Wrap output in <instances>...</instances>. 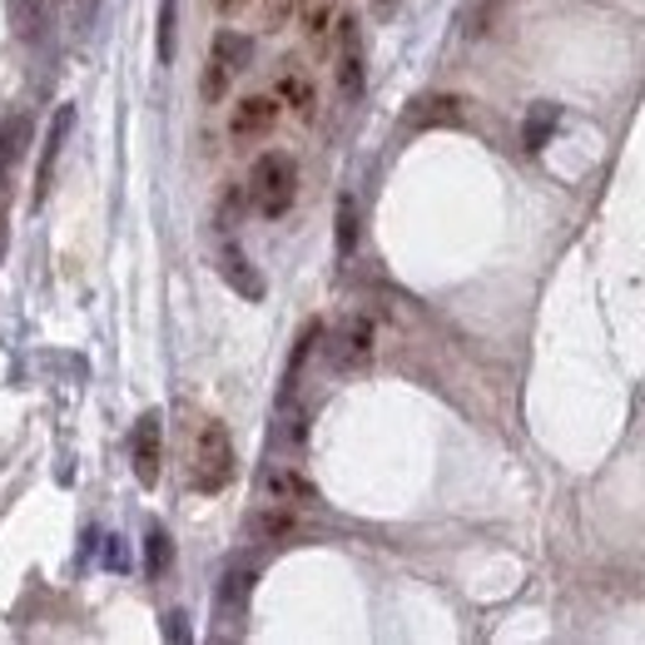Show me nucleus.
Returning a JSON list of instances; mask_svg holds the SVG:
<instances>
[{
  "label": "nucleus",
  "instance_id": "obj_16",
  "mask_svg": "<svg viewBox=\"0 0 645 645\" xmlns=\"http://www.w3.org/2000/svg\"><path fill=\"white\" fill-rule=\"evenodd\" d=\"M228 85H234V75H228V69L218 65L214 55H208V65H204V79H198V99H204V105H218V99L228 95Z\"/></svg>",
  "mask_w": 645,
  "mask_h": 645
},
{
  "label": "nucleus",
  "instance_id": "obj_7",
  "mask_svg": "<svg viewBox=\"0 0 645 645\" xmlns=\"http://www.w3.org/2000/svg\"><path fill=\"white\" fill-rule=\"evenodd\" d=\"M273 95H278V105H283L288 115H298V119L318 115V85H313V75L303 69V60L298 55H283L273 65Z\"/></svg>",
  "mask_w": 645,
  "mask_h": 645
},
{
  "label": "nucleus",
  "instance_id": "obj_19",
  "mask_svg": "<svg viewBox=\"0 0 645 645\" xmlns=\"http://www.w3.org/2000/svg\"><path fill=\"white\" fill-rule=\"evenodd\" d=\"M159 60H174V0H164L159 6Z\"/></svg>",
  "mask_w": 645,
  "mask_h": 645
},
{
  "label": "nucleus",
  "instance_id": "obj_14",
  "mask_svg": "<svg viewBox=\"0 0 645 645\" xmlns=\"http://www.w3.org/2000/svg\"><path fill=\"white\" fill-rule=\"evenodd\" d=\"M333 244H337V258H347L357 248V204L353 194L337 198V224H333Z\"/></svg>",
  "mask_w": 645,
  "mask_h": 645
},
{
  "label": "nucleus",
  "instance_id": "obj_2",
  "mask_svg": "<svg viewBox=\"0 0 645 645\" xmlns=\"http://www.w3.org/2000/svg\"><path fill=\"white\" fill-rule=\"evenodd\" d=\"M248 208H258L264 218H283L298 198V159L288 149H268L254 159V174H248Z\"/></svg>",
  "mask_w": 645,
  "mask_h": 645
},
{
  "label": "nucleus",
  "instance_id": "obj_12",
  "mask_svg": "<svg viewBox=\"0 0 645 645\" xmlns=\"http://www.w3.org/2000/svg\"><path fill=\"white\" fill-rule=\"evenodd\" d=\"M298 25H303L308 45L323 50L327 40H333V20H337V0H298Z\"/></svg>",
  "mask_w": 645,
  "mask_h": 645
},
{
  "label": "nucleus",
  "instance_id": "obj_3",
  "mask_svg": "<svg viewBox=\"0 0 645 645\" xmlns=\"http://www.w3.org/2000/svg\"><path fill=\"white\" fill-rule=\"evenodd\" d=\"M283 119V105H278L273 89H254V95H238L234 109H228V139L234 144H258L268 139Z\"/></svg>",
  "mask_w": 645,
  "mask_h": 645
},
{
  "label": "nucleus",
  "instance_id": "obj_21",
  "mask_svg": "<svg viewBox=\"0 0 645 645\" xmlns=\"http://www.w3.org/2000/svg\"><path fill=\"white\" fill-rule=\"evenodd\" d=\"M367 6H373V15H377V20H393L397 10H402V0H367Z\"/></svg>",
  "mask_w": 645,
  "mask_h": 645
},
{
  "label": "nucleus",
  "instance_id": "obj_11",
  "mask_svg": "<svg viewBox=\"0 0 645 645\" xmlns=\"http://www.w3.org/2000/svg\"><path fill=\"white\" fill-rule=\"evenodd\" d=\"M248 531H254L258 541H288V536H298V531H303V526H298V512H293V506L268 502L264 512H254V516H248Z\"/></svg>",
  "mask_w": 645,
  "mask_h": 645
},
{
  "label": "nucleus",
  "instance_id": "obj_17",
  "mask_svg": "<svg viewBox=\"0 0 645 645\" xmlns=\"http://www.w3.org/2000/svg\"><path fill=\"white\" fill-rule=\"evenodd\" d=\"M244 208H248V189L244 184H228L224 198H218V228H234Z\"/></svg>",
  "mask_w": 645,
  "mask_h": 645
},
{
  "label": "nucleus",
  "instance_id": "obj_4",
  "mask_svg": "<svg viewBox=\"0 0 645 645\" xmlns=\"http://www.w3.org/2000/svg\"><path fill=\"white\" fill-rule=\"evenodd\" d=\"M333 40H337V65H333L337 99L357 105V99H363V85H367L363 35H357V20H353V15H337V20H333Z\"/></svg>",
  "mask_w": 645,
  "mask_h": 645
},
{
  "label": "nucleus",
  "instance_id": "obj_5",
  "mask_svg": "<svg viewBox=\"0 0 645 645\" xmlns=\"http://www.w3.org/2000/svg\"><path fill=\"white\" fill-rule=\"evenodd\" d=\"M129 466H135L139 486H154L159 472H164V412L159 407L139 412L135 437H129Z\"/></svg>",
  "mask_w": 645,
  "mask_h": 645
},
{
  "label": "nucleus",
  "instance_id": "obj_8",
  "mask_svg": "<svg viewBox=\"0 0 645 645\" xmlns=\"http://www.w3.org/2000/svg\"><path fill=\"white\" fill-rule=\"evenodd\" d=\"M264 492H268V502H278V506H318V486L308 482L298 466H268L264 472Z\"/></svg>",
  "mask_w": 645,
  "mask_h": 645
},
{
  "label": "nucleus",
  "instance_id": "obj_1",
  "mask_svg": "<svg viewBox=\"0 0 645 645\" xmlns=\"http://www.w3.org/2000/svg\"><path fill=\"white\" fill-rule=\"evenodd\" d=\"M238 472V452H234V437H228L224 422L204 417L194 432V452H189V486L198 496H218Z\"/></svg>",
  "mask_w": 645,
  "mask_h": 645
},
{
  "label": "nucleus",
  "instance_id": "obj_9",
  "mask_svg": "<svg viewBox=\"0 0 645 645\" xmlns=\"http://www.w3.org/2000/svg\"><path fill=\"white\" fill-rule=\"evenodd\" d=\"M462 125V99L456 95H427L407 109V129H452Z\"/></svg>",
  "mask_w": 645,
  "mask_h": 645
},
{
  "label": "nucleus",
  "instance_id": "obj_22",
  "mask_svg": "<svg viewBox=\"0 0 645 645\" xmlns=\"http://www.w3.org/2000/svg\"><path fill=\"white\" fill-rule=\"evenodd\" d=\"M248 6H254V0H214L218 15H238V10H248Z\"/></svg>",
  "mask_w": 645,
  "mask_h": 645
},
{
  "label": "nucleus",
  "instance_id": "obj_20",
  "mask_svg": "<svg viewBox=\"0 0 645 645\" xmlns=\"http://www.w3.org/2000/svg\"><path fill=\"white\" fill-rule=\"evenodd\" d=\"M298 0H264V30H283L293 20Z\"/></svg>",
  "mask_w": 645,
  "mask_h": 645
},
{
  "label": "nucleus",
  "instance_id": "obj_15",
  "mask_svg": "<svg viewBox=\"0 0 645 645\" xmlns=\"http://www.w3.org/2000/svg\"><path fill=\"white\" fill-rule=\"evenodd\" d=\"M556 119H561V109L556 105H536L531 115H526V129H522L526 149H546V139L556 135Z\"/></svg>",
  "mask_w": 645,
  "mask_h": 645
},
{
  "label": "nucleus",
  "instance_id": "obj_10",
  "mask_svg": "<svg viewBox=\"0 0 645 645\" xmlns=\"http://www.w3.org/2000/svg\"><path fill=\"white\" fill-rule=\"evenodd\" d=\"M208 55L218 60V65L228 69V75H244L248 65H254V35H244V30H214V45H208Z\"/></svg>",
  "mask_w": 645,
  "mask_h": 645
},
{
  "label": "nucleus",
  "instance_id": "obj_18",
  "mask_svg": "<svg viewBox=\"0 0 645 645\" xmlns=\"http://www.w3.org/2000/svg\"><path fill=\"white\" fill-rule=\"evenodd\" d=\"M144 551H149V576H154V581H159V576L169 571V536L159 531V526H154V531H149Z\"/></svg>",
  "mask_w": 645,
  "mask_h": 645
},
{
  "label": "nucleus",
  "instance_id": "obj_6",
  "mask_svg": "<svg viewBox=\"0 0 645 645\" xmlns=\"http://www.w3.org/2000/svg\"><path fill=\"white\" fill-rule=\"evenodd\" d=\"M373 347H377V323L367 313H353V318H343V327H337L327 353H333L337 373H363L373 363Z\"/></svg>",
  "mask_w": 645,
  "mask_h": 645
},
{
  "label": "nucleus",
  "instance_id": "obj_13",
  "mask_svg": "<svg viewBox=\"0 0 645 645\" xmlns=\"http://www.w3.org/2000/svg\"><path fill=\"white\" fill-rule=\"evenodd\" d=\"M218 273H224L228 283H234L244 298H254V303L264 298V278H258L254 268H248V258H244V248H238V244H228V248H224V258H218Z\"/></svg>",
  "mask_w": 645,
  "mask_h": 645
}]
</instances>
